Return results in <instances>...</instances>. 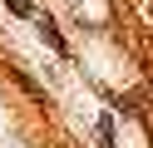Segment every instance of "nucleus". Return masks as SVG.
I'll use <instances>...</instances> for the list:
<instances>
[{
    "label": "nucleus",
    "mask_w": 153,
    "mask_h": 148,
    "mask_svg": "<svg viewBox=\"0 0 153 148\" xmlns=\"http://www.w3.org/2000/svg\"><path fill=\"white\" fill-rule=\"evenodd\" d=\"M40 35H45V45H54V49H64V39H59V30H54L50 20H40Z\"/></svg>",
    "instance_id": "f257e3e1"
},
{
    "label": "nucleus",
    "mask_w": 153,
    "mask_h": 148,
    "mask_svg": "<svg viewBox=\"0 0 153 148\" xmlns=\"http://www.w3.org/2000/svg\"><path fill=\"white\" fill-rule=\"evenodd\" d=\"M5 5H10L15 15H35V5H30V0H5Z\"/></svg>",
    "instance_id": "f03ea898"
}]
</instances>
